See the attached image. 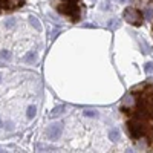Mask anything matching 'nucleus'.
Here are the masks:
<instances>
[{
  "mask_svg": "<svg viewBox=\"0 0 153 153\" xmlns=\"http://www.w3.org/2000/svg\"><path fill=\"white\" fill-rule=\"evenodd\" d=\"M121 112L126 115V129L133 141H143L153 150V84L135 87L124 100Z\"/></svg>",
  "mask_w": 153,
  "mask_h": 153,
  "instance_id": "1",
  "label": "nucleus"
},
{
  "mask_svg": "<svg viewBox=\"0 0 153 153\" xmlns=\"http://www.w3.org/2000/svg\"><path fill=\"white\" fill-rule=\"evenodd\" d=\"M81 0H54V6L60 14L66 16L72 22H78L81 17Z\"/></svg>",
  "mask_w": 153,
  "mask_h": 153,
  "instance_id": "2",
  "label": "nucleus"
},
{
  "mask_svg": "<svg viewBox=\"0 0 153 153\" xmlns=\"http://www.w3.org/2000/svg\"><path fill=\"white\" fill-rule=\"evenodd\" d=\"M124 17H126L127 22L132 23V25H135V26H139V25L143 23V20H144L143 12L138 11L136 8H127V9L124 11Z\"/></svg>",
  "mask_w": 153,
  "mask_h": 153,
  "instance_id": "3",
  "label": "nucleus"
},
{
  "mask_svg": "<svg viewBox=\"0 0 153 153\" xmlns=\"http://www.w3.org/2000/svg\"><path fill=\"white\" fill-rule=\"evenodd\" d=\"M61 132H63V126L60 123H54V124H51L46 129V136L51 139V141H55V139L60 138Z\"/></svg>",
  "mask_w": 153,
  "mask_h": 153,
  "instance_id": "4",
  "label": "nucleus"
},
{
  "mask_svg": "<svg viewBox=\"0 0 153 153\" xmlns=\"http://www.w3.org/2000/svg\"><path fill=\"white\" fill-rule=\"evenodd\" d=\"M25 5V0H0V9H19Z\"/></svg>",
  "mask_w": 153,
  "mask_h": 153,
  "instance_id": "5",
  "label": "nucleus"
},
{
  "mask_svg": "<svg viewBox=\"0 0 153 153\" xmlns=\"http://www.w3.org/2000/svg\"><path fill=\"white\" fill-rule=\"evenodd\" d=\"M29 23L32 25V26H34V28H35L37 31H40V29H42V23L38 22V19H37V17L31 16V17H29Z\"/></svg>",
  "mask_w": 153,
  "mask_h": 153,
  "instance_id": "6",
  "label": "nucleus"
},
{
  "mask_svg": "<svg viewBox=\"0 0 153 153\" xmlns=\"http://www.w3.org/2000/svg\"><path fill=\"white\" fill-rule=\"evenodd\" d=\"M35 60H37V54L35 52H28L26 55H25V58H23L25 63H34Z\"/></svg>",
  "mask_w": 153,
  "mask_h": 153,
  "instance_id": "7",
  "label": "nucleus"
},
{
  "mask_svg": "<svg viewBox=\"0 0 153 153\" xmlns=\"http://www.w3.org/2000/svg\"><path fill=\"white\" fill-rule=\"evenodd\" d=\"M35 113H37V109H35L34 106H29L28 110H26V117H28L29 120H32V118L35 117Z\"/></svg>",
  "mask_w": 153,
  "mask_h": 153,
  "instance_id": "8",
  "label": "nucleus"
},
{
  "mask_svg": "<svg viewBox=\"0 0 153 153\" xmlns=\"http://www.w3.org/2000/svg\"><path fill=\"white\" fill-rule=\"evenodd\" d=\"M63 110H65V106H58V107H55V109L52 110V113H51V117H52V118L58 117V115L63 113Z\"/></svg>",
  "mask_w": 153,
  "mask_h": 153,
  "instance_id": "9",
  "label": "nucleus"
},
{
  "mask_svg": "<svg viewBox=\"0 0 153 153\" xmlns=\"http://www.w3.org/2000/svg\"><path fill=\"white\" fill-rule=\"evenodd\" d=\"M109 138L112 139V141H118V138H120V132H118V130H110Z\"/></svg>",
  "mask_w": 153,
  "mask_h": 153,
  "instance_id": "10",
  "label": "nucleus"
},
{
  "mask_svg": "<svg viewBox=\"0 0 153 153\" xmlns=\"http://www.w3.org/2000/svg\"><path fill=\"white\" fill-rule=\"evenodd\" d=\"M16 23H17V20L11 17V19H8V20L5 22V26H6V28H14V26H16Z\"/></svg>",
  "mask_w": 153,
  "mask_h": 153,
  "instance_id": "11",
  "label": "nucleus"
},
{
  "mask_svg": "<svg viewBox=\"0 0 153 153\" xmlns=\"http://www.w3.org/2000/svg\"><path fill=\"white\" fill-rule=\"evenodd\" d=\"M0 58H2V60H9L11 58V52L6 51V49H3L2 52H0Z\"/></svg>",
  "mask_w": 153,
  "mask_h": 153,
  "instance_id": "12",
  "label": "nucleus"
},
{
  "mask_svg": "<svg viewBox=\"0 0 153 153\" xmlns=\"http://www.w3.org/2000/svg\"><path fill=\"white\" fill-rule=\"evenodd\" d=\"M118 25H120V22H118V20H112V22H109V23H107V28H110V29H117Z\"/></svg>",
  "mask_w": 153,
  "mask_h": 153,
  "instance_id": "13",
  "label": "nucleus"
},
{
  "mask_svg": "<svg viewBox=\"0 0 153 153\" xmlns=\"http://www.w3.org/2000/svg\"><path fill=\"white\" fill-rule=\"evenodd\" d=\"M144 71H146V72H149V74H150V72H153V65H152V63H147V65L144 66Z\"/></svg>",
  "mask_w": 153,
  "mask_h": 153,
  "instance_id": "14",
  "label": "nucleus"
},
{
  "mask_svg": "<svg viewBox=\"0 0 153 153\" xmlns=\"http://www.w3.org/2000/svg\"><path fill=\"white\" fill-rule=\"evenodd\" d=\"M84 115H86V117H98V113H97V112H94V110H86V112H84Z\"/></svg>",
  "mask_w": 153,
  "mask_h": 153,
  "instance_id": "15",
  "label": "nucleus"
},
{
  "mask_svg": "<svg viewBox=\"0 0 153 153\" xmlns=\"http://www.w3.org/2000/svg\"><path fill=\"white\" fill-rule=\"evenodd\" d=\"M5 130H8V132L12 130V123H6V124H5Z\"/></svg>",
  "mask_w": 153,
  "mask_h": 153,
  "instance_id": "16",
  "label": "nucleus"
},
{
  "mask_svg": "<svg viewBox=\"0 0 153 153\" xmlns=\"http://www.w3.org/2000/svg\"><path fill=\"white\" fill-rule=\"evenodd\" d=\"M3 126V123H2V118H0V127H2Z\"/></svg>",
  "mask_w": 153,
  "mask_h": 153,
  "instance_id": "17",
  "label": "nucleus"
},
{
  "mask_svg": "<svg viewBox=\"0 0 153 153\" xmlns=\"http://www.w3.org/2000/svg\"><path fill=\"white\" fill-rule=\"evenodd\" d=\"M0 80H2V74H0Z\"/></svg>",
  "mask_w": 153,
  "mask_h": 153,
  "instance_id": "18",
  "label": "nucleus"
},
{
  "mask_svg": "<svg viewBox=\"0 0 153 153\" xmlns=\"http://www.w3.org/2000/svg\"><path fill=\"white\" fill-rule=\"evenodd\" d=\"M121 2H124V0H121Z\"/></svg>",
  "mask_w": 153,
  "mask_h": 153,
  "instance_id": "19",
  "label": "nucleus"
}]
</instances>
